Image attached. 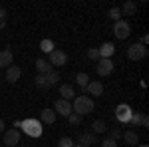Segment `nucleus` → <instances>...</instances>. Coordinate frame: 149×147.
<instances>
[{
  "mask_svg": "<svg viewBox=\"0 0 149 147\" xmlns=\"http://www.w3.org/2000/svg\"><path fill=\"white\" fill-rule=\"evenodd\" d=\"M93 100L92 98H88V95H76L74 98V105H72V111L78 113L80 117H84V115H88V113L93 111Z\"/></svg>",
  "mask_w": 149,
  "mask_h": 147,
  "instance_id": "obj_1",
  "label": "nucleus"
},
{
  "mask_svg": "<svg viewBox=\"0 0 149 147\" xmlns=\"http://www.w3.org/2000/svg\"><path fill=\"white\" fill-rule=\"evenodd\" d=\"M20 127H22L24 133L30 135V137H40V135H42V123H40L38 119H34V117L20 121Z\"/></svg>",
  "mask_w": 149,
  "mask_h": 147,
  "instance_id": "obj_2",
  "label": "nucleus"
},
{
  "mask_svg": "<svg viewBox=\"0 0 149 147\" xmlns=\"http://www.w3.org/2000/svg\"><path fill=\"white\" fill-rule=\"evenodd\" d=\"M147 56V46L143 44H131L129 48H127V58L129 60H133V62H137V60H143V58Z\"/></svg>",
  "mask_w": 149,
  "mask_h": 147,
  "instance_id": "obj_3",
  "label": "nucleus"
},
{
  "mask_svg": "<svg viewBox=\"0 0 149 147\" xmlns=\"http://www.w3.org/2000/svg\"><path fill=\"white\" fill-rule=\"evenodd\" d=\"M113 34L117 40H125V38H129V34H131V26L125 22V20H119V22L113 24Z\"/></svg>",
  "mask_w": 149,
  "mask_h": 147,
  "instance_id": "obj_4",
  "label": "nucleus"
},
{
  "mask_svg": "<svg viewBox=\"0 0 149 147\" xmlns=\"http://www.w3.org/2000/svg\"><path fill=\"white\" fill-rule=\"evenodd\" d=\"M131 107L127 105V103H119L117 107H115V117H117V121L119 123H129V119H131Z\"/></svg>",
  "mask_w": 149,
  "mask_h": 147,
  "instance_id": "obj_5",
  "label": "nucleus"
},
{
  "mask_svg": "<svg viewBox=\"0 0 149 147\" xmlns=\"http://www.w3.org/2000/svg\"><path fill=\"white\" fill-rule=\"evenodd\" d=\"M48 56H50V66H52V68H60V66H64V64L68 62L66 52H62V50H54V52H50Z\"/></svg>",
  "mask_w": 149,
  "mask_h": 147,
  "instance_id": "obj_6",
  "label": "nucleus"
},
{
  "mask_svg": "<svg viewBox=\"0 0 149 147\" xmlns=\"http://www.w3.org/2000/svg\"><path fill=\"white\" fill-rule=\"evenodd\" d=\"M54 111L58 115H62V117H68L70 113H72V102H66V100H56V105H54Z\"/></svg>",
  "mask_w": 149,
  "mask_h": 147,
  "instance_id": "obj_7",
  "label": "nucleus"
},
{
  "mask_svg": "<svg viewBox=\"0 0 149 147\" xmlns=\"http://www.w3.org/2000/svg\"><path fill=\"white\" fill-rule=\"evenodd\" d=\"M95 72H97L100 76H109V74L113 72V62H111V58H109V60H100L97 66H95Z\"/></svg>",
  "mask_w": 149,
  "mask_h": 147,
  "instance_id": "obj_8",
  "label": "nucleus"
},
{
  "mask_svg": "<svg viewBox=\"0 0 149 147\" xmlns=\"http://www.w3.org/2000/svg\"><path fill=\"white\" fill-rule=\"evenodd\" d=\"M20 141V131L18 129H10V131H4V143L8 147H16Z\"/></svg>",
  "mask_w": 149,
  "mask_h": 147,
  "instance_id": "obj_9",
  "label": "nucleus"
},
{
  "mask_svg": "<svg viewBox=\"0 0 149 147\" xmlns=\"http://www.w3.org/2000/svg\"><path fill=\"white\" fill-rule=\"evenodd\" d=\"M97 52H100V60H109L115 52V46L111 42H105V44H102L97 48Z\"/></svg>",
  "mask_w": 149,
  "mask_h": 147,
  "instance_id": "obj_10",
  "label": "nucleus"
},
{
  "mask_svg": "<svg viewBox=\"0 0 149 147\" xmlns=\"http://www.w3.org/2000/svg\"><path fill=\"white\" fill-rule=\"evenodd\" d=\"M84 90L88 91L90 95H102V93H103V84L95 79V82H90V84H88Z\"/></svg>",
  "mask_w": 149,
  "mask_h": 147,
  "instance_id": "obj_11",
  "label": "nucleus"
},
{
  "mask_svg": "<svg viewBox=\"0 0 149 147\" xmlns=\"http://www.w3.org/2000/svg\"><path fill=\"white\" fill-rule=\"evenodd\" d=\"M12 62H14L12 50H2V52H0V68H10Z\"/></svg>",
  "mask_w": 149,
  "mask_h": 147,
  "instance_id": "obj_12",
  "label": "nucleus"
},
{
  "mask_svg": "<svg viewBox=\"0 0 149 147\" xmlns=\"http://www.w3.org/2000/svg\"><path fill=\"white\" fill-rule=\"evenodd\" d=\"M93 143H97V137L93 133H81L80 139H78V145H81V147H90Z\"/></svg>",
  "mask_w": 149,
  "mask_h": 147,
  "instance_id": "obj_13",
  "label": "nucleus"
},
{
  "mask_svg": "<svg viewBox=\"0 0 149 147\" xmlns=\"http://www.w3.org/2000/svg\"><path fill=\"white\" fill-rule=\"evenodd\" d=\"M60 95H62V100L70 102V100H74L76 91H74V88H72L70 84H62V86H60Z\"/></svg>",
  "mask_w": 149,
  "mask_h": 147,
  "instance_id": "obj_14",
  "label": "nucleus"
},
{
  "mask_svg": "<svg viewBox=\"0 0 149 147\" xmlns=\"http://www.w3.org/2000/svg\"><path fill=\"white\" fill-rule=\"evenodd\" d=\"M36 70H38V74H40V76H46V74H50L54 68L50 66V62H46V60H42V58H40V60H36Z\"/></svg>",
  "mask_w": 149,
  "mask_h": 147,
  "instance_id": "obj_15",
  "label": "nucleus"
},
{
  "mask_svg": "<svg viewBox=\"0 0 149 147\" xmlns=\"http://www.w3.org/2000/svg\"><path fill=\"white\" fill-rule=\"evenodd\" d=\"M20 74H22V70L18 68V66L6 68V79H8V82H18V79H20Z\"/></svg>",
  "mask_w": 149,
  "mask_h": 147,
  "instance_id": "obj_16",
  "label": "nucleus"
},
{
  "mask_svg": "<svg viewBox=\"0 0 149 147\" xmlns=\"http://www.w3.org/2000/svg\"><path fill=\"white\" fill-rule=\"evenodd\" d=\"M107 129H109V125L105 123L103 119H95V121L92 123V133L93 135H95V133H105Z\"/></svg>",
  "mask_w": 149,
  "mask_h": 147,
  "instance_id": "obj_17",
  "label": "nucleus"
},
{
  "mask_svg": "<svg viewBox=\"0 0 149 147\" xmlns=\"http://www.w3.org/2000/svg\"><path fill=\"white\" fill-rule=\"evenodd\" d=\"M121 14H127V16H131V14H135L137 12V2H133V0H127L125 4L119 8Z\"/></svg>",
  "mask_w": 149,
  "mask_h": 147,
  "instance_id": "obj_18",
  "label": "nucleus"
},
{
  "mask_svg": "<svg viewBox=\"0 0 149 147\" xmlns=\"http://www.w3.org/2000/svg\"><path fill=\"white\" fill-rule=\"evenodd\" d=\"M123 139H125V143H129V145H133V147L139 143V135L135 133V131H131V129L123 133Z\"/></svg>",
  "mask_w": 149,
  "mask_h": 147,
  "instance_id": "obj_19",
  "label": "nucleus"
},
{
  "mask_svg": "<svg viewBox=\"0 0 149 147\" xmlns=\"http://www.w3.org/2000/svg\"><path fill=\"white\" fill-rule=\"evenodd\" d=\"M42 121L44 123H54L56 121V111L54 109H42Z\"/></svg>",
  "mask_w": 149,
  "mask_h": 147,
  "instance_id": "obj_20",
  "label": "nucleus"
},
{
  "mask_svg": "<svg viewBox=\"0 0 149 147\" xmlns=\"http://www.w3.org/2000/svg\"><path fill=\"white\" fill-rule=\"evenodd\" d=\"M76 84H78L81 90H84V88L90 84V76H88V74H84V72H80V74L76 76Z\"/></svg>",
  "mask_w": 149,
  "mask_h": 147,
  "instance_id": "obj_21",
  "label": "nucleus"
},
{
  "mask_svg": "<svg viewBox=\"0 0 149 147\" xmlns=\"http://www.w3.org/2000/svg\"><path fill=\"white\" fill-rule=\"evenodd\" d=\"M58 79H60V74H58L56 70H52L50 74H46V82H48V88H52V86H56Z\"/></svg>",
  "mask_w": 149,
  "mask_h": 147,
  "instance_id": "obj_22",
  "label": "nucleus"
},
{
  "mask_svg": "<svg viewBox=\"0 0 149 147\" xmlns=\"http://www.w3.org/2000/svg\"><path fill=\"white\" fill-rule=\"evenodd\" d=\"M40 50H42V52H46V54H50V52H54V42H52L50 38H46V40H42V42H40Z\"/></svg>",
  "mask_w": 149,
  "mask_h": 147,
  "instance_id": "obj_23",
  "label": "nucleus"
},
{
  "mask_svg": "<svg viewBox=\"0 0 149 147\" xmlns=\"http://www.w3.org/2000/svg\"><path fill=\"white\" fill-rule=\"evenodd\" d=\"M107 16H109L111 20H115V22H119V20H121V10H119L117 6H113V8H109Z\"/></svg>",
  "mask_w": 149,
  "mask_h": 147,
  "instance_id": "obj_24",
  "label": "nucleus"
},
{
  "mask_svg": "<svg viewBox=\"0 0 149 147\" xmlns=\"http://www.w3.org/2000/svg\"><path fill=\"white\" fill-rule=\"evenodd\" d=\"M129 123H131V125H141V123H143V113H131Z\"/></svg>",
  "mask_w": 149,
  "mask_h": 147,
  "instance_id": "obj_25",
  "label": "nucleus"
},
{
  "mask_svg": "<svg viewBox=\"0 0 149 147\" xmlns=\"http://www.w3.org/2000/svg\"><path fill=\"white\" fill-rule=\"evenodd\" d=\"M88 58L93 60V62H100V52H97V48H90V50H88Z\"/></svg>",
  "mask_w": 149,
  "mask_h": 147,
  "instance_id": "obj_26",
  "label": "nucleus"
},
{
  "mask_svg": "<svg viewBox=\"0 0 149 147\" xmlns=\"http://www.w3.org/2000/svg\"><path fill=\"white\" fill-rule=\"evenodd\" d=\"M58 145L60 147H74V139H72V137H62V139L58 141Z\"/></svg>",
  "mask_w": 149,
  "mask_h": 147,
  "instance_id": "obj_27",
  "label": "nucleus"
},
{
  "mask_svg": "<svg viewBox=\"0 0 149 147\" xmlns=\"http://www.w3.org/2000/svg\"><path fill=\"white\" fill-rule=\"evenodd\" d=\"M68 119H70V123H72V125H80L81 123V117L78 115V113H74V111L68 115Z\"/></svg>",
  "mask_w": 149,
  "mask_h": 147,
  "instance_id": "obj_28",
  "label": "nucleus"
},
{
  "mask_svg": "<svg viewBox=\"0 0 149 147\" xmlns=\"http://www.w3.org/2000/svg\"><path fill=\"white\" fill-rule=\"evenodd\" d=\"M36 86L38 88H48V82H46V76H36Z\"/></svg>",
  "mask_w": 149,
  "mask_h": 147,
  "instance_id": "obj_29",
  "label": "nucleus"
},
{
  "mask_svg": "<svg viewBox=\"0 0 149 147\" xmlns=\"http://www.w3.org/2000/svg\"><path fill=\"white\" fill-rule=\"evenodd\" d=\"M107 131H109V139H113V141H117V139H119V137H121V131H119V129H107Z\"/></svg>",
  "mask_w": 149,
  "mask_h": 147,
  "instance_id": "obj_30",
  "label": "nucleus"
},
{
  "mask_svg": "<svg viewBox=\"0 0 149 147\" xmlns=\"http://www.w3.org/2000/svg\"><path fill=\"white\" fill-rule=\"evenodd\" d=\"M4 26H6V10L0 6V30H2Z\"/></svg>",
  "mask_w": 149,
  "mask_h": 147,
  "instance_id": "obj_31",
  "label": "nucleus"
},
{
  "mask_svg": "<svg viewBox=\"0 0 149 147\" xmlns=\"http://www.w3.org/2000/svg\"><path fill=\"white\" fill-rule=\"evenodd\" d=\"M102 147H117V141L109 139V137H105V139L102 141Z\"/></svg>",
  "mask_w": 149,
  "mask_h": 147,
  "instance_id": "obj_32",
  "label": "nucleus"
},
{
  "mask_svg": "<svg viewBox=\"0 0 149 147\" xmlns=\"http://www.w3.org/2000/svg\"><path fill=\"white\" fill-rule=\"evenodd\" d=\"M147 42H149V38H147V36H143V38H141V42H139V44H143V46H147Z\"/></svg>",
  "mask_w": 149,
  "mask_h": 147,
  "instance_id": "obj_33",
  "label": "nucleus"
},
{
  "mask_svg": "<svg viewBox=\"0 0 149 147\" xmlns=\"http://www.w3.org/2000/svg\"><path fill=\"white\" fill-rule=\"evenodd\" d=\"M0 133H4V121L0 119Z\"/></svg>",
  "mask_w": 149,
  "mask_h": 147,
  "instance_id": "obj_34",
  "label": "nucleus"
},
{
  "mask_svg": "<svg viewBox=\"0 0 149 147\" xmlns=\"http://www.w3.org/2000/svg\"><path fill=\"white\" fill-rule=\"evenodd\" d=\"M135 147H149V145H145V143H141V145H135Z\"/></svg>",
  "mask_w": 149,
  "mask_h": 147,
  "instance_id": "obj_35",
  "label": "nucleus"
},
{
  "mask_svg": "<svg viewBox=\"0 0 149 147\" xmlns=\"http://www.w3.org/2000/svg\"><path fill=\"white\" fill-rule=\"evenodd\" d=\"M74 147H81V145H74Z\"/></svg>",
  "mask_w": 149,
  "mask_h": 147,
  "instance_id": "obj_36",
  "label": "nucleus"
}]
</instances>
